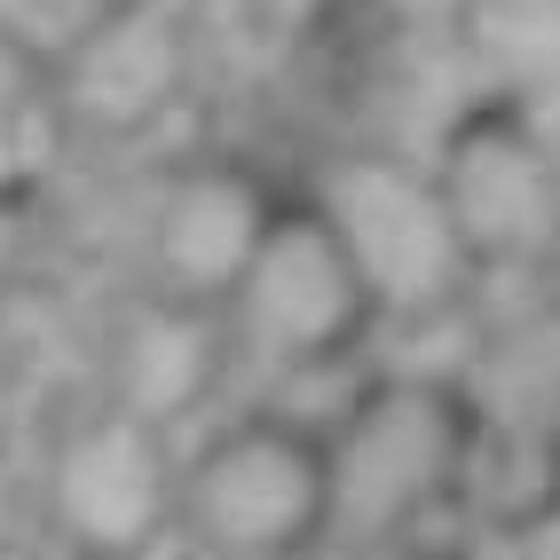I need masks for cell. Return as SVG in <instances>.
I'll return each instance as SVG.
<instances>
[{
	"instance_id": "1",
	"label": "cell",
	"mask_w": 560,
	"mask_h": 560,
	"mask_svg": "<svg viewBox=\"0 0 560 560\" xmlns=\"http://www.w3.org/2000/svg\"><path fill=\"white\" fill-rule=\"evenodd\" d=\"M474 402L434 380H380L324 442V537H402L458 490Z\"/></svg>"
},
{
	"instance_id": "2",
	"label": "cell",
	"mask_w": 560,
	"mask_h": 560,
	"mask_svg": "<svg viewBox=\"0 0 560 560\" xmlns=\"http://www.w3.org/2000/svg\"><path fill=\"white\" fill-rule=\"evenodd\" d=\"M308 206L331 221V237L348 245L355 277L371 292V308H387V316H427L442 301H458L474 277V253L458 237L451 206H442L434 166L402 159V151L331 159Z\"/></svg>"
},
{
	"instance_id": "3",
	"label": "cell",
	"mask_w": 560,
	"mask_h": 560,
	"mask_svg": "<svg viewBox=\"0 0 560 560\" xmlns=\"http://www.w3.org/2000/svg\"><path fill=\"white\" fill-rule=\"evenodd\" d=\"M174 521L206 560H292L324 537V442L284 419L213 434L174 481Z\"/></svg>"
},
{
	"instance_id": "4",
	"label": "cell",
	"mask_w": 560,
	"mask_h": 560,
	"mask_svg": "<svg viewBox=\"0 0 560 560\" xmlns=\"http://www.w3.org/2000/svg\"><path fill=\"white\" fill-rule=\"evenodd\" d=\"M221 301H230L237 340L269 363H331L371 324V292L316 206H277Z\"/></svg>"
},
{
	"instance_id": "5",
	"label": "cell",
	"mask_w": 560,
	"mask_h": 560,
	"mask_svg": "<svg viewBox=\"0 0 560 560\" xmlns=\"http://www.w3.org/2000/svg\"><path fill=\"white\" fill-rule=\"evenodd\" d=\"M434 182L451 206L474 269L490 260H537L560 237V166L529 135L513 103L474 95L434 142Z\"/></svg>"
},
{
	"instance_id": "6",
	"label": "cell",
	"mask_w": 560,
	"mask_h": 560,
	"mask_svg": "<svg viewBox=\"0 0 560 560\" xmlns=\"http://www.w3.org/2000/svg\"><path fill=\"white\" fill-rule=\"evenodd\" d=\"M174 458H166V427L135 419V410H95L56 442L48 466V513L71 545H88L103 560L142 552L166 521H174Z\"/></svg>"
},
{
	"instance_id": "7",
	"label": "cell",
	"mask_w": 560,
	"mask_h": 560,
	"mask_svg": "<svg viewBox=\"0 0 560 560\" xmlns=\"http://www.w3.org/2000/svg\"><path fill=\"white\" fill-rule=\"evenodd\" d=\"M269 198L245 166H190L166 182V198L151 213V260H159V284L174 301H221L237 284V269L253 260L260 230H269Z\"/></svg>"
},
{
	"instance_id": "8",
	"label": "cell",
	"mask_w": 560,
	"mask_h": 560,
	"mask_svg": "<svg viewBox=\"0 0 560 560\" xmlns=\"http://www.w3.org/2000/svg\"><path fill=\"white\" fill-rule=\"evenodd\" d=\"M182 40L174 9L159 0H119V9H103L80 40H71V63L56 80V103L71 119H95V127H142L159 119L166 95L182 88Z\"/></svg>"
},
{
	"instance_id": "9",
	"label": "cell",
	"mask_w": 560,
	"mask_h": 560,
	"mask_svg": "<svg viewBox=\"0 0 560 560\" xmlns=\"http://www.w3.org/2000/svg\"><path fill=\"white\" fill-rule=\"evenodd\" d=\"M110 380H119V410L151 427H174L213 395L221 380V324L206 301H151L142 316H127L119 355H110Z\"/></svg>"
},
{
	"instance_id": "10",
	"label": "cell",
	"mask_w": 560,
	"mask_h": 560,
	"mask_svg": "<svg viewBox=\"0 0 560 560\" xmlns=\"http://www.w3.org/2000/svg\"><path fill=\"white\" fill-rule=\"evenodd\" d=\"M474 95L529 103L560 88V0H474L451 24Z\"/></svg>"
},
{
	"instance_id": "11",
	"label": "cell",
	"mask_w": 560,
	"mask_h": 560,
	"mask_svg": "<svg viewBox=\"0 0 560 560\" xmlns=\"http://www.w3.org/2000/svg\"><path fill=\"white\" fill-rule=\"evenodd\" d=\"M474 410H490L505 434H552L560 419V324H521L513 340L481 355Z\"/></svg>"
},
{
	"instance_id": "12",
	"label": "cell",
	"mask_w": 560,
	"mask_h": 560,
	"mask_svg": "<svg viewBox=\"0 0 560 560\" xmlns=\"http://www.w3.org/2000/svg\"><path fill=\"white\" fill-rule=\"evenodd\" d=\"M56 80L40 71V56H32L9 24H0V190H24V174H40L48 142H56Z\"/></svg>"
},
{
	"instance_id": "13",
	"label": "cell",
	"mask_w": 560,
	"mask_h": 560,
	"mask_svg": "<svg viewBox=\"0 0 560 560\" xmlns=\"http://www.w3.org/2000/svg\"><path fill=\"white\" fill-rule=\"evenodd\" d=\"M380 9H387L402 32H451V24L474 9V0H380Z\"/></svg>"
},
{
	"instance_id": "14",
	"label": "cell",
	"mask_w": 560,
	"mask_h": 560,
	"mask_svg": "<svg viewBox=\"0 0 560 560\" xmlns=\"http://www.w3.org/2000/svg\"><path fill=\"white\" fill-rule=\"evenodd\" d=\"M9 269H16V190H0V292H9Z\"/></svg>"
},
{
	"instance_id": "15",
	"label": "cell",
	"mask_w": 560,
	"mask_h": 560,
	"mask_svg": "<svg viewBox=\"0 0 560 560\" xmlns=\"http://www.w3.org/2000/svg\"><path fill=\"white\" fill-rule=\"evenodd\" d=\"M277 9H316V0H277Z\"/></svg>"
}]
</instances>
